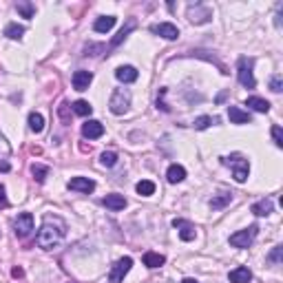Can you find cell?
<instances>
[{
  "instance_id": "6",
  "label": "cell",
  "mask_w": 283,
  "mask_h": 283,
  "mask_svg": "<svg viewBox=\"0 0 283 283\" xmlns=\"http://www.w3.org/2000/svg\"><path fill=\"white\" fill-rule=\"evenodd\" d=\"M33 230V217L29 213H22L18 215L16 221H13V233H16V237H20V239H27L29 235H31Z\"/></svg>"
},
{
  "instance_id": "16",
  "label": "cell",
  "mask_w": 283,
  "mask_h": 283,
  "mask_svg": "<svg viewBox=\"0 0 283 283\" xmlns=\"http://www.w3.org/2000/svg\"><path fill=\"white\" fill-rule=\"evenodd\" d=\"M228 117L233 124H250V120H252L250 113L241 111L239 106H228Z\"/></svg>"
},
{
  "instance_id": "27",
  "label": "cell",
  "mask_w": 283,
  "mask_h": 283,
  "mask_svg": "<svg viewBox=\"0 0 283 283\" xmlns=\"http://www.w3.org/2000/svg\"><path fill=\"white\" fill-rule=\"evenodd\" d=\"M29 128H31L33 133H42L44 128V117L40 115V113H29Z\"/></svg>"
},
{
  "instance_id": "23",
  "label": "cell",
  "mask_w": 283,
  "mask_h": 283,
  "mask_svg": "<svg viewBox=\"0 0 283 283\" xmlns=\"http://www.w3.org/2000/svg\"><path fill=\"white\" fill-rule=\"evenodd\" d=\"M166 264V257L159 255V252H146L144 255V266L146 268H162Z\"/></svg>"
},
{
  "instance_id": "12",
  "label": "cell",
  "mask_w": 283,
  "mask_h": 283,
  "mask_svg": "<svg viewBox=\"0 0 283 283\" xmlns=\"http://www.w3.org/2000/svg\"><path fill=\"white\" fill-rule=\"evenodd\" d=\"M69 188L75 190V193L89 195V193H93V190H95V182H93V179H89V177H73L69 182Z\"/></svg>"
},
{
  "instance_id": "24",
  "label": "cell",
  "mask_w": 283,
  "mask_h": 283,
  "mask_svg": "<svg viewBox=\"0 0 283 283\" xmlns=\"http://www.w3.org/2000/svg\"><path fill=\"white\" fill-rule=\"evenodd\" d=\"M230 202H233V193H219V195H215V197L210 199V208L221 210V208H226Z\"/></svg>"
},
{
  "instance_id": "38",
  "label": "cell",
  "mask_w": 283,
  "mask_h": 283,
  "mask_svg": "<svg viewBox=\"0 0 283 283\" xmlns=\"http://www.w3.org/2000/svg\"><path fill=\"white\" fill-rule=\"evenodd\" d=\"M9 206V199H7V193H4V186H0V210L7 208Z\"/></svg>"
},
{
  "instance_id": "29",
  "label": "cell",
  "mask_w": 283,
  "mask_h": 283,
  "mask_svg": "<svg viewBox=\"0 0 283 283\" xmlns=\"http://www.w3.org/2000/svg\"><path fill=\"white\" fill-rule=\"evenodd\" d=\"M135 190L142 195V197H151V195L155 193V184H153L151 179H142V182L135 186Z\"/></svg>"
},
{
  "instance_id": "41",
  "label": "cell",
  "mask_w": 283,
  "mask_h": 283,
  "mask_svg": "<svg viewBox=\"0 0 283 283\" xmlns=\"http://www.w3.org/2000/svg\"><path fill=\"white\" fill-rule=\"evenodd\" d=\"M182 283H199V281H195V279H184Z\"/></svg>"
},
{
  "instance_id": "1",
  "label": "cell",
  "mask_w": 283,
  "mask_h": 283,
  "mask_svg": "<svg viewBox=\"0 0 283 283\" xmlns=\"http://www.w3.org/2000/svg\"><path fill=\"white\" fill-rule=\"evenodd\" d=\"M66 237V221L58 215H44L42 219V226L38 230V246L42 250H53L55 246L62 244V239Z\"/></svg>"
},
{
  "instance_id": "39",
  "label": "cell",
  "mask_w": 283,
  "mask_h": 283,
  "mask_svg": "<svg viewBox=\"0 0 283 283\" xmlns=\"http://www.w3.org/2000/svg\"><path fill=\"white\" fill-rule=\"evenodd\" d=\"M11 277H13V279H20V277H24V270H22V268H13Z\"/></svg>"
},
{
  "instance_id": "11",
  "label": "cell",
  "mask_w": 283,
  "mask_h": 283,
  "mask_svg": "<svg viewBox=\"0 0 283 283\" xmlns=\"http://www.w3.org/2000/svg\"><path fill=\"white\" fill-rule=\"evenodd\" d=\"M173 226H175V228H179V239H182V241H193L195 235H197L195 226L190 224V221H186V219H173Z\"/></svg>"
},
{
  "instance_id": "2",
  "label": "cell",
  "mask_w": 283,
  "mask_h": 283,
  "mask_svg": "<svg viewBox=\"0 0 283 283\" xmlns=\"http://www.w3.org/2000/svg\"><path fill=\"white\" fill-rule=\"evenodd\" d=\"M221 164L228 168H233V175L239 184H244L248 179V173H250V162L246 159L241 153H233L230 157H221Z\"/></svg>"
},
{
  "instance_id": "15",
  "label": "cell",
  "mask_w": 283,
  "mask_h": 283,
  "mask_svg": "<svg viewBox=\"0 0 283 283\" xmlns=\"http://www.w3.org/2000/svg\"><path fill=\"white\" fill-rule=\"evenodd\" d=\"M137 75H140V73H137L135 66H128V64H126V66H117V69H115V78L120 80V82H124V84H131V82H135Z\"/></svg>"
},
{
  "instance_id": "4",
  "label": "cell",
  "mask_w": 283,
  "mask_h": 283,
  "mask_svg": "<svg viewBox=\"0 0 283 283\" xmlns=\"http://www.w3.org/2000/svg\"><path fill=\"white\" fill-rule=\"evenodd\" d=\"M128 106H131V93H128L126 89H115L109 100V109L111 113H115V115H124L128 111Z\"/></svg>"
},
{
  "instance_id": "19",
  "label": "cell",
  "mask_w": 283,
  "mask_h": 283,
  "mask_svg": "<svg viewBox=\"0 0 283 283\" xmlns=\"http://www.w3.org/2000/svg\"><path fill=\"white\" fill-rule=\"evenodd\" d=\"M115 22H117V18L115 16H100L95 20V24H93V29L97 33H109L113 27H115Z\"/></svg>"
},
{
  "instance_id": "20",
  "label": "cell",
  "mask_w": 283,
  "mask_h": 283,
  "mask_svg": "<svg viewBox=\"0 0 283 283\" xmlns=\"http://www.w3.org/2000/svg\"><path fill=\"white\" fill-rule=\"evenodd\" d=\"M102 204L111 210H124L126 208V197L124 195H106V197L102 199Z\"/></svg>"
},
{
  "instance_id": "26",
  "label": "cell",
  "mask_w": 283,
  "mask_h": 283,
  "mask_svg": "<svg viewBox=\"0 0 283 283\" xmlns=\"http://www.w3.org/2000/svg\"><path fill=\"white\" fill-rule=\"evenodd\" d=\"M16 9H18V13H20L22 18H33V13H35L33 2H29V0H18V2H16Z\"/></svg>"
},
{
  "instance_id": "9",
  "label": "cell",
  "mask_w": 283,
  "mask_h": 283,
  "mask_svg": "<svg viewBox=\"0 0 283 283\" xmlns=\"http://www.w3.org/2000/svg\"><path fill=\"white\" fill-rule=\"evenodd\" d=\"M151 33L159 35L164 40H177L179 38V29L173 22H159V24H151Z\"/></svg>"
},
{
  "instance_id": "30",
  "label": "cell",
  "mask_w": 283,
  "mask_h": 283,
  "mask_svg": "<svg viewBox=\"0 0 283 283\" xmlns=\"http://www.w3.org/2000/svg\"><path fill=\"white\" fill-rule=\"evenodd\" d=\"M91 111H93V106H91L86 100H78V102H73V113H75V115L86 117V115H91Z\"/></svg>"
},
{
  "instance_id": "7",
  "label": "cell",
  "mask_w": 283,
  "mask_h": 283,
  "mask_svg": "<svg viewBox=\"0 0 283 283\" xmlns=\"http://www.w3.org/2000/svg\"><path fill=\"white\" fill-rule=\"evenodd\" d=\"M213 18V11H210V7H206V4H190L188 7V20L193 24H204L208 22V20Z\"/></svg>"
},
{
  "instance_id": "31",
  "label": "cell",
  "mask_w": 283,
  "mask_h": 283,
  "mask_svg": "<svg viewBox=\"0 0 283 283\" xmlns=\"http://www.w3.org/2000/svg\"><path fill=\"white\" fill-rule=\"evenodd\" d=\"M100 164L102 166H106V168H113L117 164V153L115 151H104L100 155Z\"/></svg>"
},
{
  "instance_id": "34",
  "label": "cell",
  "mask_w": 283,
  "mask_h": 283,
  "mask_svg": "<svg viewBox=\"0 0 283 283\" xmlns=\"http://www.w3.org/2000/svg\"><path fill=\"white\" fill-rule=\"evenodd\" d=\"M270 91H275V93H281L283 91V78L281 75H272L270 78Z\"/></svg>"
},
{
  "instance_id": "14",
  "label": "cell",
  "mask_w": 283,
  "mask_h": 283,
  "mask_svg": "<svg viewBox=\"0 0 283 283\" xmlns=\"http://www.w3.org/2000/svg\"><path fill=\"white\" fill-rule=\"evenodd\" d=\"M135 29H137V22H135V20L131 18V20H128V22L124 24V27H122L120 31H117V35H115V38L111 40L109 49H115V47H120V44H122V42H124V40H126V35L131 33V31H135Z\"/></svg>"
},
{
  "instance_id": "17",
  "label": "cell",
  "mask_w": 283,
  "mask_h": 283,
  "mask_svg": "<svg viewBox=\"0 0 283 283\" xmlns=\"http://www.w3.org/2000/svg\"><path fill=\"white\" fill-rule=\"evenodd\" d=\"M252 213L257 215V217H268V215L272 213V210H275V204H272V199H259V202L257 204H252Z\"/></svg>"
},
{
  "instance_id": "40",
  "label": "cell",
  "mask_w": 283,
  "mask_h": 283,
  "mask_svg": "<svg viewBox=\"0 0 283 283\" xmlns=\"http://www.w3.org/2000/svg\"><path fill=\"white\" fill-rule=\"evenodd\" d=\"M0 171H2V173H9V171H11V166H9V162H0Z\"/></svg>"
},
{
  "instance_id": "35",
  "label": "cell",
  "mask_w": 283,
  "mask_h": 283,
  "mask_svg": "<svg viewBox=\"0 0 283 283\" xmlns=\"http://www.w3.org/2000/svg\"><path fill=\"white\" fill-rule=\"evenodd\" d=\"M272 140H275L277 146H283V133H281V126H272Z\"/></svg>"
},
{
  "instance_id": "13",
  "label": "cell",
  "mask_w": 283,
  "mask_h": 283,
  "mask_svg": "<svg viewBox=\"0 0 283 283\" xmlns=\"http://www.w3.org/2000/svg\"><path fill=\"white\" fill-rule=\"evenodd\" d=\"M93 82V73L91 71H75L73 73V89L75 91H86L89 89V84Z\"/></svg>"
},
{
  "instance_id": "5",
  "label": "cell",
  "mask_w": 283,
  "mask_h": 283,
  "mask_svg": "<svg viewBox=\"0 0 283 283\" xmlns=\"http://www.w3.org/2000/svg\"><path fill=\"white\" fill-rule=\"evenodd\" d=\"M257 226H248L246 230H239V233L230 235V246H235V248H248L252 246V241H255L257 237Z\"/></svg>"
},
{
  "instance_id": "37",
  "label": "cell",
  "mask_w": 283,
  "mask_h": 283,
  "mask_svg": "<svg viewBox=\"0 0 283 283\" xmlns=\"http://www.w3.org/2000/svg\"><path fill=\"white\" fill-rule=\"evenodd\" d=\"M164 95H166V89H162L159 91V95H157V109H162V111H171V106L164 102Z\"/></svg>"
},
{
  "instance_id": "36",
  "label": "cell",
  "mask_w": 283,
  "mask_h": 283,
  "mask_svg": "<svg viewBox=\"0 0 283 283\" xmlns=\"http://www.w3.org/2000/svg\"><path fill=\"white\" fill-rule=\"evenodd\" d=\"M58 115L60 117H62V122H64V124H69V104H66V102H62V104H60L58 106Z\"/></svg>"
},
{
  "instance_id": "22",
  "label": "cell",
  "mask_w": 283,
  "mask_h": 283,
  "mask_svg": "<svg viewBox=\"0 0 283 283\" xmlns=\"http://www.w3.org/2000/svg\"><path fill=\"white\" fill-rule=\"evenodd\" d=\"M246 106H250L252 111H257V113H268L270 111V102L264 100V97H257V95H252L246 100Z\"/></svg>"
},
{
  "instance_id": "28",
  "label": "cell",
  "mask_w": 283,
  "mask_h": 283,
  "mask_svg": "<svg viewBox=\"0 0 283 283\" xmlns=\"http://www.w3.org/2000/svg\"><path fill=\"white\" fill-rule=\"evenodd\" d=\"M31 175L35 177V182H38V184H44V179L49 177V166H44V164H33Z\"/></svg>"
},
{
  "instance_id": "3",
  "label": "cell",
  "mask_w": 283,
  "mask_h": 283,
  "mask_svg": "<svg viewBox=\"0 0 283 283\" xmlns=\"http://www.w3.org/2000/svg\"><path fill=\"white\" fill-rule=\"evenodd\" d=\"M252 66H255L252 58H239V62H237V78L246 89H255L257 86V80L252 75Z\"/></svg>"
},
{
  "instance_id": "25",
  "label": "cell",
  "mask_w": 283,
  "mask_h": 283,
  "mask_svg": "<svg viewBox=\"0 0 283 283\" xmlns=\"http://www.w3.org/2000/svg\"><path fill=\"white\" fill-rule=\"evenodd\" d=\"M4 35H7L9 40H20L24 35V27L22 24H18V22H11V24L4 27Z\"/></svg>"
},
{
  "instance_id": "10",
  "label": "cell",
  "mask_w": 283,
  "mask_h": 283,
  "mask_svg": "<svg viewBox=\"0 0 283 283\" xmlns=\"http://www.w3.org/2000/svg\"><path fill=\"white\" fill-rule=\"evenodd\" d=\"M82 135L89 137V140H97V137L104 135V124L97 120H89L82 124Z\"/></svg>"
},
{
  "instance_id": "33",
  "label": "cell",
  "mask_w": 283,
  "mask_h": 283,
  "mask_svg": "<svg viewBox=\"0 0 283 283\" xmlns=\"http://www.w3.org/2000/svg\"><path fill=\"white\" fill-rule=\"evenodd\" d=\"M210 124H213V117H208V115H202L193 122V126L197 128V131H204V128H208Z\"/></svg>"
},
{
  "instance_id": "8",
  "label": "cell",
  "mask_w": 283,
  "mask_h": 283,
  "mask_svg": "<svg viewBox=\"0 0 283 283\" xmlns=\"http://www.w3.org/2000/svg\"><path fill=\"white\" fill-rule=\"evenodd\" d=\"M131 268H133V259H131V257H122V259L111 268L109 281H111V283H120V281L128 275V270H131Z\"/></svg>"
},
{
  "instance_id": "32",
  "label": "cell",
  "mask_w": 283,
  "mask_h": 283,
  "mask_svg": "<svg viewBox=\"0 0 283 283\" xmlns=\"http://www.w3.org/2000/svg\"><path fill=\"white\" fill-rule=\"evenodd\" d=\"M281 259H283V248L281 246H275L272 252L268 255V261H270L272 266H281Z\"/></svg>"
},
{
  "instance_id": "21",
  "label": "cell",
  "mask_w": 283,
  "mask_h": 283,
  "mask_svg": "<svg viewBox=\"0 0 283 283\" xmlns=\"http://www.w3.org/2000/svg\"><path fill=\"white\" fill-rule=\"evenodd\" d=\"M166 179H168L171 184H179V182H184V179H186V168L179 166V164H173V166L166 171Z\"/></svg>"
},
{
  "instance_id": "18",
  "label": "cell",
  "mask_w": 283,
  "mask_h": 283,
  "mask_svg": "<svg viewBox=\"0 0 283 283\" xmlns=\"http://www.w3.org/2000/svg\"><path fill=\"white\" fill-rule=\"evenodd\" d=\"M228 279H230V283H250L252 272L246 266H239V268H235V270L230 272Z\"/></svg>"
}]
</instances>
